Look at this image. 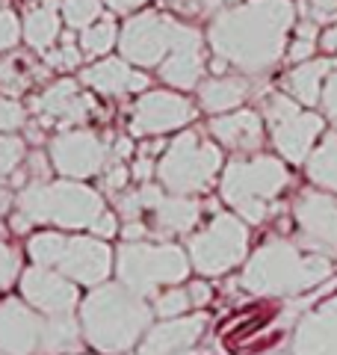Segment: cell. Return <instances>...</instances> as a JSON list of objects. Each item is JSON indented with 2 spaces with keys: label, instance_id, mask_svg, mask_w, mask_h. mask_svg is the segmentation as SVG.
I'll return each mask as SVG.
<instances>
[{
  "label": "cell",
  "instance_id": "21",
  "mask_svg": "<svg viewBox=\"0 0 337 355\" xmlns=\"http://www.w3.org/2000/svg\"><path fill=\"white\" fill-rule=\"evenodd\" d=\"M151 234L157 237H181L189 234L196 228V222L201 216V205L196 196H181V193H168L163 190L160 198L151 205L148 214Z\"/></svg>",
  "mask_w": 337,
  "mask_h": 355
},
{
  "label": "cell",
  "instance_id": "12",
  "mask_svg": "<svg viewBox=\"0 0 337 355\" xmlns=\"http://www.w3.org/2000/svg\"><path fill=\"white\" fill-rule=\"evenodd\" d=\"M305 104H299L290 95H269L263 104V119L269 125V137L273 146L287 163H305L311 157L313 146H317L320 133L325 130V119L302 110Z\"/></svg>",
  "mask_w": 337,
  "mask_h": 355
},
{
  "label": "cell",
  "instance_id": "17",
  "mask_svg": "<svg viewBox=\"0 0 337 355\" xmlns=\"http://www.w3.org/2000/svg\"><path fill=\"white\" fill-rule=\"evenodd\" d=\"M205 329L207 317L201 311L184 317H166L160 323H151L139 340L137 355H193V347L201 340Z\"/></svg>",
  "mask_w": 337,
  "mask_h": 355
},
{
  "label": "cell",
  "instance_id": "29",
  "mask_svg": "<svg viewBox=\"0 0 337 355\" xmlns=\"http://www.w3.org/2000/svg\"><path fill=\"white\" fill-rule=\"evenodd\" d=\"M151 308H154L157 320L184 317V314H189V311H196L193 296H189V287H184V284H168V287H163V291H157L151 296Z\"/></svg>",
  "mask_w": 337,
  "mask_h": 355
},
{
  "label": "cell",
  "instance_id": "18",
  "mask_svg": "<svg viewBox=\"0 0 337 355\" xmlns=\"http://www.w3.org/2000/svg\"><path fill=\"white\" fill-rule=\"evenodd\" d=\"M92 98H89L80 83L77 80H56L51 83L39 98H33V113L42 119V125H62L65 128H74V125H83L92 116Z\"/></svg>",
  "mask_w": 337,
  "mask_h": 355
},
{
  "label": "cell",
  "instance_id": "9",
  "mask_svg": "<svg viewBox=\"0 0 337 355\" xmlns=\"http://www.w3.org/2000/svg\"><path fill=\"white\" fill-rule=\"evenodd\" d=\"M219 169H222L219 146H213L198 130H184L166 146L163 157L157 160L154 178L168 193L201 196L216 181Z\"/></svg>",
  "mask_w": 337,
  "mask_h": 355
},
{
  "label": "cell",
  "instance_id": "8",
  "mask_svg": "<svg viewBox=\"0 0 337 355\" xmlns=\"http://www.w3.org/2000/svg\"><path fill=\"white\" fill-rule=\"evenodd\" d=\"M193 270L189 252L175 243L128 240L116 249V279L142 296H154L160 287L184 284Z\"/></svg>",
  "mask_w": 337,
  "mask_h": 355
},
{
  "label": "cell",
  "instance_id": "25",
  "mask_svg": "<svg viewBox=\"0 0 337 355\" xmlns=\"http://www.w3.org/2000/svg\"><path fill=\"white\" fill-rule=\"evenodd\" d=\"M21 27H24V42L30 44L33 51H39V53L51 51L53 42L60 39V33H62V6H60V0H42V6L27 9Z\"/></svg>",
  "mask_w": 337,
  "mask_h": 355
},
{
  "label": "cell",
  "instance_id": "7",
  "mask_svg": "<svg viewBox=\"0 0 337 355\" xmlns=\"http://www.w3.org/2000/svg\"><path fill=\"white\" fill-rule=\"evenodd\" d=\"M27 254L33 263L51 266L69 275L80 287H98L116 270L112 249L104 237H80V234H60V231H36L27 240Z\"/></svg>",
  "mask_w": 337,
  "mask_h": 355
},
{
  "label": "cell",
  "instance_id": "33",
  "mask_svg": "<svg viewBox=\"0 0 337 355\" xmlns=\"http://www.w3.org/2000/svg\"><path fill=\"white\" fill-rule=\"evenodd\" d=\"M21 160H24V139L15 137L12 130L9 133H0V175H12Z\"/></svg>",
  "mask_w": 337,
  "mask_h": 355
},
{
  "label": "cell",
  "instance_id": "19",
  "mask_svg": "<svg viewBox=\"0 0 337 355\" xmlns=\"http://www.w3.org/2000/svg\"><path fill=\"white\" fill-rule=\"evenodd\" d=\"M293 355H337V293L296 323Z\"/></svg>",
  "mask_w": 337,
  "mask_h": 355
},
{
  "label": "cell",
  "instance_id": "3",
  "mask_svg": "<svg viewBox=\"0 0 337 355\" xmlns=\"http://www.w3.org/2000/svg\"><path fill=\"white\" fill-rule=\"evenodd\" d=\"M331 272V258L305 252L296 240L269 237L243 263L240 287L252 296H299L325 282Z\"/></svg>",
  "mask_w": 337,
  "mask_h": 355
},
{
  "label": "cell",
  "instance_id": "10",
  "mask_svg": "<svg viewBox=\"0 0 337 355\" xmlns=\"http://www.w3.org/2000/svg\"><path fill=\"white\" fill-rule=\"evenodd\" d=\"M187 252L201 279H219L249 261V222L234 210H219L198 234L187 240Z\"/></svg>",
  "mask_w": 337,
  "mask_h": 355
},
{
  "label": "cell",
  "instance_id": "5",
  "mask_svg": "<svg viewBox=\"0 0 337 355\" xmlns=\"http://www.w3.org/2000/svg\"><path fill=\"white\" fill-rule=\"evenodd\" d=\"M18 214L12 219L15 231L30 225H56V228H95V222L104 216V196L92 187H86L74 178L62 181H30L15 198Z\"/></svg>",
  "mask_w": 337,
  "mask_h": 355
},
{
  "label": "cell",
  "instance_id": "30",
  "mask_svg": "<svg viewBox=\"0 0 337 355\" xmlns=\"http://www.w3.org/2000/svg\"><path fill=\"white\" fill-rule=\"evenodd\" d=\"M116 39H119V30H116V21L110 15H101L95 24L80 30V48H83L86 57H104L107 51H112Z\"/></svg>",
  "mask_w": 337,
  "mask_h": 355
},
{
  "label": "cell",
  "instance_id": "23",
  "mask_svg": "<svg viewBox=\"0 0 337 355\" xmlns=\"http://www.w3.org/2000/svg\"><path fill=\"white\" fill-rule=\"evenodd\" d=\"M205 42H193V44H184V48L172 51L168 57L157 65V71H160V80L168 83L172 89H198L201 77H205Z\"/></svg>",
  "mask_w": 337,
  "mask_h": 355
},
{
  "label": "cell",
  "instance_id": "49",
  "mask_svg": "<svg viewBox=\"0 0 337 355\" xmlns=\"http://www.w3.org/2000/svg\"><path fill=\"white\" fill-rule=\"evenodd\" d=\"M273 355H284V352H273Z\"/></svg>",
  "mask_w": 337,
  "mask_h": 355
},
{
  "label": "cell",
  "instance_id": "36",
  "mask_svg": "<svg viewBox=\"0 0 337 355\" xmlns=\"http://www.w3.org/2000/svg\"><path fill=\"white\" fill-rule=\"evenodd\" d=\"M313 48H317V27H313V21H305V24L296 27V42L290 44L287 57L293 62H305L313 53Z\"/></svg>",
  "mask_w": 337,
  "mask_h": 355
},
{
  "label": "cell",
  "instance_id": "42",
  "mask_svg": "<svg viewBox=\"0 0 337 355\" xmlns=\"http://www.w3.org/2000/svg\"><path fill=\"white\" fill-rule=\"evenodd\" d=\"M92 234L95 237H104V240H112V237L119 234V222H116V216H112V210H104V216L95 222Z\"/></svg>",
  "mask_w": 337,
  "mask_h": 355
},
{
  "label": "cell",
  "instance_id": "46",
  "mask_svg": "<svg viewBox=\"0 0 337 355\" xmlns=\"http://www.w3.org/2000/svg\"><path fill=\"white\" fill-rule=\"evenodd\" d=\"M322 48L329 51V53H337V27H331V30L322 36Z\"/></svg>",
  "mask_w": 337,
  "mask_h": 355
},
{
  "label": "cell",
  "instance_id": "22",
  "mask_svg": "<svg viewBox=\"0 0 337 355\" xmlns=\"http://www.w3.org/2000/svg\"><path fill=\"white\" fill-rule=\"evenodd\" d=\"M210 133L228 151L257 154L263 146V119L254 110H231L210 119Z\"/></svg>",
  "mask_w": 337,
  "mask_h": 355
},
{
  "label": "cell",
  "instance_id": "44",
  "mask_svg": "<svg viewBox=\"0 0 337 355\" xmlns=\"http://www.w3.org/2000/svg\"><path fill=\"white\" fill-rule=\"evenodd\" d=\"M148 234H151V225L145 219H133V222H128V225H125V231H121V237L130 240V243L133 240H145Z\"/></svg>",
  "mask_w": 337,
  "mask_h": 355
},
{
  "label": "cell",
  "instance_id": "15",
  "mask_svg": "<svg viewBox=\"0 0 337 355\" xmlns=\"http://www.w3.org/2000/svg\"><path fill=\"white\" fill-rule=\"evenodd\" d=\"M18 291L21 299L30 302L36 311L48 317H60V314H74L80 308V284L71 282L69 275H62L60 270L51 266H39L33 263L21 272L18 279Z\"/></svg>",
  "mask_w": 337,
  "mask_h": 355
},
{
  "label": "cell",
  "instance_id": "24",
  "mask_svg": "<svg viewBox=\"0 0 337 355\" xmlns=\"http://www.w3.org/2000/svg\"><path fill=\"white\" fill-rule=\"evenodd\" d=\"M249 92H252V83L243 71L240 74H216V77H207V80L198 83L201 110H207L213 116L237 110L245 98H249Z\"/></svg>",
  "mask_w": 337,
  "mask_h": 355
},
{
  "label": "cell",
  "instance_id": "1",
  "mask_svg": "<svg viewBox=\"0 0 337 355\" xmlns=\"http://www.w3.org/2000/svg\"><path fill=\"white\" fill-rule=\"evenodd\" d=\"M293 18L290 0H249L222 9L207 30L210 51L243 74H263L284 57Z\"/></svg>",
  "mask_w": 337,
  "mask_h": 355
},
{
  "label": "cell",
  "instance_id": "48",
  "mask_svg": "<svg viewBox=\"0 0 337 355\" xmlns=\"http://www.w3.org/2000/svg\"><path fill=\"white\" fill-rule=\"evenodd\" d=\"M9 207V190H6V184H3V175H0V214Z\"/></svg>",
  "mask_w": 337,
  "mask_h": 355
},
{
  "label": "cell",
  "instance_id": "20",
  "mask_svg": "<svg viewBox=\"0 0 337 355\" xmlns=\"http://www.w3.org/2000/svg\"><path fill=\"white\" fill-rule=\"evenodd\" d=\"M80 83L86 89H92L98 95H107V98H121V95H133V92H142L148 89V74L137 71L125 57H107V60H98L95 65H89L80 74Z\"/></svg>",
  "mask_w": 337,
  "mask_h": 355
},
{
  "label": "cell",
  "instance_id": "39",
  "mask_svg": "<svg viewBox=\"0 0 337 355\" xmlns=\"http://www.w3.org/2000/svg\"><path fill=\"white\" fill-rule=\"evenodd\" d=\"M302 9L317 24H329V21L337 18V0H302Z\"/></svg>",
  "mask_w": 337,
  "mask_h": 355
},
{
  "label": "cell",
  "instance_id": "13",
  "mask_svg": "<svg viewBox=\"0 0 337 355\" xmlns=\"http://www.w3.org/2000/svg\"><path fill=\"white\" fill-rule=\"evenodd\" d=\"M296 243L305 252L337 261V196L329 190H302L293 202Z\"/></svg>",
  "mask_w": 337,
  "mask_h": 355
},
{
  "label": "cell",
  "instance_id": "37",
  "mask_svg": "<svg viewBox=\"0 0 337 355\" xmlns=\"http://www.w3.org/2000/svg\"><path fill=\"white\" fill-rule=\"evenodd\" d=\"M18 36H24V27L18 24L12 9H0V51H9L18 44Z\"/></svg>",
  "mask_w": 337,
  "mask_h": 355
},
{
  "label": "cell",
  "instance_id": "28",
  "mask_svg": "<svg viewBox=\"0 0 337 355\" xmlns=\"http://www.w3.org/2000/svg\"><path fill=\"white\" fill-rule=\"evenodd\" d=\"M39 71L36 65H33L27 57H21V53H12V57H0V89L9 95H18L24 92V89L36 80Z\"/></svg>",
  "mask_w": 337,
  "mask_h": 355
},
{
  "label": "cell",
  "instance_id": "32",
  "mask_svg": "<svg viewBox=\"0 0 337 355\" xmlns=\"http://www.w3.org/2000/svg\"><path fill=\"white\" fill-rule=\"evenodd\" d=\"M83 57H86L83 48H80V44H74L71 36H62L60 48L44 51V62H48L51 69H56V71H71V69H77V65L83 62Z\"/></svg>",
  "mask_w": 337,
  "mask_h": 355
},
{
  "label": "cell",
  "instance_id": "35",
  "mask_svg": "<svg viewBox=\"0 0 337 355\" xmlns=\"http://www.w3.org/2000/svg\"><path fill=\"white\" fill-rule=\"evenodd\" d=\"M166 9L172 12H181V15H189V18H205V15H213L228 3V0H160Z\"/></svg>",
  "mask_w": 337,
  "mask_h": 355
},
{
  "label": "cell",
  "instance_id": "50",
  "mask_svg": "<svg viewBox=\"0 0 337 355\" xmlns=\"http://www.w3.org/2000/svg\"><path fill=\"white\" fill-rule=\"evenodd\" d=\"M80 355H83V352H80Z\"/></svg>",
  "mask_w": 337,
  "mask_h": 355
},
{
  "label": "cell",
  "instance_id": "34",
  "mask_svg": "<svg viewBox=\"0 0 337 355\" xmlns=\"http://www.w3.org/2000/svg\"><path fill=\"white\" fill-rule=\"evenodd\" d=\"M21 252L12 243L0 240V291H9L18 279H21Z\"/></svg>",
  "mask_w": 337,
  "mask_h": 355
},
{
  "label": "cell",
  "instance_id": "6",
  "mask_svg": "<svg viewBox=\"0 0 337 355\" xmlns=\"http://www.w3.org/2000/svg\"><path fill=\"white\" fill-rule=\"evenodd\" d=\"M287 184H290V172L278 157L252 154V157H240L225 166L222 202L249 225H261L273 214L275 198Z\"/></svg>",
  "mask_w": 337,
  "mask_h": 355
},
{
  "label": "cell",
  "instance_id": "41",
  "mask_svg": "<svg viewBox=\"0 0 337 355\" xmlns=\"http://www.w3.org/2000/svg\"><path fill=\"white\" fill-rule=\"evenodd\" d=\"M125 187H128V169L121 163H116L112 166V172H107V178H104V190L110 196H119Z\"/></svg>",
  "mask_w": 337,
  "mask_h": 355
},
{
  "label": "cell",
  "instance_id": "11",
  "mask_svg": "<svg viewBox=\"0 0 337 355\" xmlns=\"http://www.w3.org/2000/svg\"><path fill=\"white\" fill-rule=\"evenodd\" d=\"M193 42H205V33L187 27L163 12H139L128 18L119 33V51L128 62L139 69H157L168 53Z\"/></svg>",
  "mask_w": 337,
  "mask_h": 355
},
{
  "label": "cell",
  "instance_id": "4",
  "mask_svg": "<svg viewBox=\"0 0 337 355\" xmlns=\"http://www.w3.org/2000/svg\"><path fill=\"white\" fill-rule=\"evenodd\" d=\"M80 317H48L18 296L0 299V355H80Z\"/></svg>",
  "mask_w": 337,
  "mask_h": 355
},
{
  "label": "cell",
  "instance_id": "31",
  "mask_svg": "<svg viewBox=\"0 0 337 355\" xmlns=\"http://www.w3.org/2000/svg\"><path fill=\"white\" fill-rule=\"evenodd\" d=\"M101 3H104V0H60L65 27L80 33L89 24H95V21L101 18Z\"/></svg>",
  "mask_w": 337,
  "mask_h": 355
},
{
  "label": "cell",
  "instance_id": "40",
  "mask_svg": "<svg viewBox=\"0 0 337 355\" xmlns=\"http://www.w3.org/2000/svg\"><path fill=\"white\" fill-rule=\"evenodd\" d=\"M320 107H322V116L329 121H337V69L325 77L322 83V95H320Z\"/></svg>",
  "mask_w": 337,
  "mask_h": 355
},
{
  "label": "cell",
  "instance_id": "27",
  "mask_svg": "<svg viewBox=\"0 0 337 355\" xmlns=\"http://www.w3.org/2000/svg\"><path fill=\"white\" fill-rule=\"evenodd\" d=\"M305 169L317 187L337 193V128L325 133L320 146L311 151V157L305 160Z\"/></svg>",
  "mask_w": 337,
  "mask_h": 355
},
{
  "label": "cell",
  "instance_id": "43",
  "mask_svg": "<svg viewBox=\"0 0 337 355\" xmlns=\"http://www.w3.org/2000/svg\"><path fill=\"white\" fill-rule=\"evenodd\" d=\"M189 287V296H193V305H196V311H201V308H207V302H210V284L207 282H189L187 284Z\"/></svg>",
  "mask_w": 337,
  "mask_h": 355
},
{
  "label": "cell",
  "instance_id": "2",
  "mask_svg": "<svg viewBox=\"0 0 337 355\" xmlns=\"http://www.w3.org/2000/svg\"><path fill=\"white\" fill-rule=\"evenodd\" d=\"M80 326L86 343L101 355H125L139 347L145 331L154 323L151 299L128 284L104 282L92 287L80 302Z\"/></svg>",
  "mask_w": 337,
  "mask_h": 355
},
{
  "label": "cell",
  "instance_id": "47",
  "mask_svg": "<svg viewBox=\"0 0 337 355\" xmlns=\"http://www.w3.org/2000/svg\"><path fill=\"white\" fill-rule=\"evenodd\" d=\"M133 151V146H130V139H119L116 142V157H128V154Z\"/></svg>",
  "mask_w": 337,
  "mask_h": 355
},
{
  "label": "cell",
  "instance_id": "14",
  "mask_svg": "<svg viewBox=\"0 0 337 355\" xmlns=\"http://www.w3.org/2000/svg\"><path fill=\"white\" fill-rule=\"evenodd\" d=\"M110 148L92 130H71L65 128L51 139V163L62 178H95L107 169Z\"/></svg>",
  "mask_w": 337,
  "mask_h": 355
},
{
  "label": "cell",
  "instance_id": "45",
  "mask_svg": "<svg viewBox=\"0 0 337 355\" xmlns=\"http://www.w3.org/2000/svg\"><path fill=\"white\" fill-rule=\"evenodd\" d=\"M104 3L112 9V12H137L142 3H148V0H104Z\"/></svg>",
  "mask_w": 337,
  "mask_h": 355
},
{
  "label": "cell",
  "instance_id": "38",
  "mask_svg": "<svg viewBox=\"0 0 337 355\" xmlns=\"http://www.w3.org/2000/svg\"><path fill=\"white\" fill-rule=\"evenodd\" d=\"M21 125H24V110H21V104L0 95V133H9Z\"/></svg>",
  "mask_w": 337,
  "mask_h": 355
},
{
  "label": "cell",
  "instance_id": "26",
  "mask_svg": "<svg viewBox=\"0 0 337 355\" xmlns=\"http://www.w3.org/2000/svg\"><path fill=\"white\" fill-rule=\"evenodd\" d=\"M334 71V62L331 60H305L299 62L293 71H287V77L281 80L284 92L290 98H296L299 104L313 107L320 104V95H322V83L325 77Z\"/></svg>",
  "mask_w": 337,
  "mask_h": 355
},
{
  "label": "cell",
  "instance_id": "16",
  "mask_svg": "<svg viewBox=\"0 0 337 355\" xmlns=\"http://www.w3.org/2000/svg\"><path fill=\"white\" fill-rule=\"evenodd\" d=\"M196 119V107L189 104V98L178 92H145L137 98V104L130 110V133L133 137H163L168 130L187 128Z\"/></svg>",
  "mask_w": 337,
  "mask_h": 355
}]
</instances>
